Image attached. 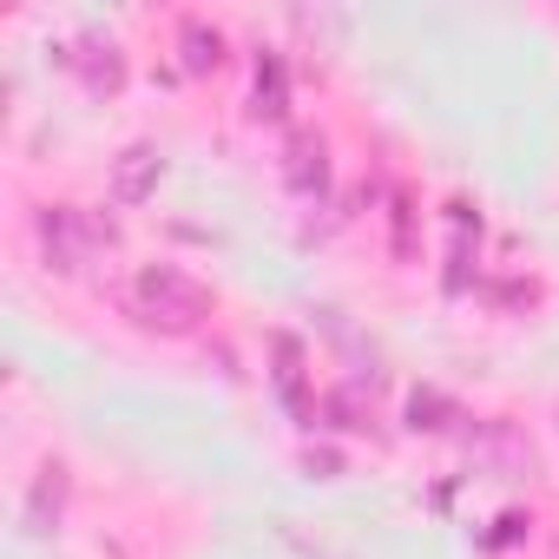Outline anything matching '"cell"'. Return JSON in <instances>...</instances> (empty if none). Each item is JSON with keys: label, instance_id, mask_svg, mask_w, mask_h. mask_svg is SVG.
Wrapping results in <instances>:
<instances>
[{"label": "cell", "instance_id": "cell-7", "mask_svg": "<svg viewBox=\"0 0 559 559\" xmlns=\"http://www.w3.org/2000/svg\"><path fill=\"white\" fill-rule=\"evenodd\" d=\"M276 362H284V369H276V389L290 395V408H297V415H310V408H304V382H297V343H290V336L276 343Z\"/></svg>", "mask_w": 559, "mask_h": 559}, {"label": "cell", "instance_id": "cell-1", "mask_svg": "<svg viewBox=\"0 0 559 559\" xmlns=\"http://www.w3.org/2000/svg\"><path fill=\"white\" fill-rule=\"evenodd\" d=\"M132 317L152 330H191L198 317H211V290L198 276H185L178 263H145L132 276Z\"/></svg>", "mask_w": 559, "mask_h": 559}, {"label": "cell", "instance_id": "cell-4", "mask_svg": "<svg viewBox=\"0 0 559 559\" xmlns=\"http://www.w3.org/2000/svg\"><path fill=\"white\" fill-rule=\"evenodd\" d=\"M257 112L263 119H284L290 112V80H284V60H276V53L257 60Z\"/></svg>", "mask_w": 559, "mask_h": 559}, {"label": "cell", "instance_id": "cell-6", "mask_svg": "<svg viewBox=\"0 0 559 559\" xmlns=\"http://www.w3.org/2000/svg\"><path fill=\"white\" fill-rule=\"evenodd\" d=\"M217 60H224V34L191 21V27H185V67H191V73H204V67H217Z\"/></svg>", "mask_w": 559, "mask_h": 559}, {"label": "cell", "instance_id": "cell-5", "mask_svg": "<svg viewBox=\"0 0 559 559\" xmlns=\"http://www.w3.org/2000/svg\"><path fill=\"white\" fill-rule=\"evenodd\" d=\"M152 178H158V152H152V145L126 152V165H119V198H145Z\"/></svg>", "mask_w": 559, "mask_h": 559}, {"label": "cell", "instance_id": "cell-2", "mask_svg": "<svg viewBox=\"0 0 559 559\" xmlns=\"http://www.w3.org/2000/svg\"><path fill=\"white\" fill-rule=\"evenodd\" d=\"M40 243H47V263L53 270H80L99 243H112V224L73 211V204H47L40 211Z\"/></svg>", "mask_w": 559, "mask_h": 559}, {"label": "cell", "instance_id": "cell-3", "mask_svg": "<svg viewBox=\"0 0 559 559\" xmlns=\"http://www.w3.org/2000/svg\"><path fill=\"white\" fill-rule=\"evenodd\" d=\"M284 178H290L304 198H323V191H330V145H323L317 132H297V139L284 145Z\"/></svg>", "mask_w": 559, "mask_h": 559}]
</instances>
